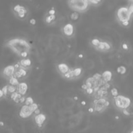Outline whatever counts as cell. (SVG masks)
Returning a JSON list of instances; mask_svg holds the SVG:
<instances>
[{"instance_id": "6da1fadb", "label": "cell", "mask_w": 133, "mask_h": 133, "mask_svg": "<svg viewBox=\"0 0 133 133\" xmlns=\"http://www.w3.org/2000/svg\"><path fill=\"white\" fill-rule=\"evenodd\" d=\"M5 46L11 49L12 51L18 56L24 52L29 53L31 50L30 43L25 39L20 38H14L7 41Z\"/></svg>"}, {"instance_id": "7a4b0ae2", "label": "cell", "mask_w": 133, "mask_h": 133, "mask_svg": "<svg viewBox=\"0 0 133 133\" xmlns=\"http://www.w3.org/2000/svg\"><path fill=\"white\" fill-rule=\"evenodd\" d=\"M90 5L88 0H68V5L73 11L84 12L88 10Z\"/></svg>"}, {"instance_id": "3957f363", "label": "cell", "mask_w": 133, "mask_h": 133, "mask_svg": "<svg viewBox=\"0 0 133 133\" xmlns=\"http://www.w3.org/2000/svg\"><path fill=\"white\" fill-rule=\"evenodd\" d=\"M114 101L116 107L121 110L128 108L131 105V100L130 98L121 95L115 97Z\"/></svg>"}, {"instance_id": "277c9868", "label": "cell", "mask_w": 133, "mask_h": 133, "mask_svg": "<svg viewBox=\"0 0 133 133\" xmlns=\"http://www.w3.org/2000/svg\"><path fill=\"white\" fill-rule=\"evenodd\" d=\"M116 16L120 23L125 21H130L132 15L129 12L128 7H120L117 9Z\"/></svg>"}, {"instance_id": "5b68a950", "label": "cell", "mask_w": 133, "mask_h": 133, "mask_svg": "<svg viewBox=\"0 0 133 133\" xmlns=\"http://www.w3.org/2000/svg\"><path fill=\"white\" fill-rule=\"evenodd\" d=\"M13 11L19 18H24L26 16V14L27 12V11L24 7V6L20 5H16L13 7Z\"/></svg>"}, {"instance_id": "8992f818", "label": "cell", "mask_w": 133, "mask_h": 133, "mask_svg": "<svg viewBox=\"0 0 133 133\" xmlns=\"http://www.w3.org/2000/svg\"><path fill=\"white\" fill-rule=\"evenodd\" d=\"M33 114V112H31L30 108H29V106L25 104L21 107V109H20V112H19V116L21 118L25 119L30 117Z\"/></svg>"}, {"instance_id": "52a82bcc", "label": "cell", "mask_w": 133, "mask_h": 133, "mask_svg": "<svg viewBox=\"0 0 133 133\" xmlns=\"http://www.w3.org/2000/svg\"><path fill=\"white\" fill-rule=\"evenodd\" d=\"M16 68L14 65H9L4 68L3 70V75L7 79H9L12 76L14 75Z\"/></svg>"}, {"instance_id": "ba28073f", "label": "cell", "mask_w": 133, "mask_h": 133, "mask_svg": "<svg viewBox=\"0 0 133 133\" xmlns=\"http://www.w3.org/2000/svg\"><path fill=\"white\" fill-rule=\"evenodd\" d=\"M74 31H75V29H74L73 25L71 24H66L62 28L64 34L68 37L71 36L73 34Z\"/></svg>"}, {"instance_id": "9c48e42d", "label": "cell", "mask_w": 133, "mask_h": 133, "mask_svg": "<svg viewBox=\"0 0 133 133\" xmlns=\"http://www.w3.org/2000/svg\"><path fill=\"white\" fill-rule=\"evenodd\" d=\"M27 90L28 85L27 83H24V82L20 83L17 86V91L22 95H25L26 94Z\"/></svg>"}, {"instance_id": "30bf717a", "label": "cell", "mask_w": 133, "mask_h": 133, "mask_svg": "<svg viewBox=\"0 0 133 133\" xmlns=\"http://www.w3.org/2000/svg\"><path fill=\"white\" fill-rule=\"evenodd\" d=\"M46 120V116L45 114L40 113L38 115H35L34 121L37 125H43Z\"/></svg>"}, {"instance_id": "8fae6325", "label": "cell", "mask_w": 133, "mask_h": 133, "mask_svg": "<svg viewBox=\"0 0 133 133\" xmlns=\"http://www.w3.org/2000/svg\"><path fill=\"white\" fill-rule=\"evenodd\" d=\"M57 69H58V71H59L62 75L65 74L70 70V68L68 67V66L66 64H64V63H62V64H58V66H57Z\"/></svg>"}, {"instance_id": "7c38bea8", "label": "cell", "mask_w": 133, "mask_h": 133, "mask_svg": "<svg viewBox=\"0 0 133 133\" xmlns=\"http://www.w3.org/2000/svg\"><path fill=\"white\" fill-rule=\"evenodd\" d=\"M96 48L98 50H110L111 48L110 45L107 42H101Z\"/></svg>"}, {"instance_id": "4fadbf2b", "label": "cell", "mask_w": 133, "mask_h": 133, "mask_svg": "<svg viewBox=\"0 0 133 133\" xmlns=\"http://www.w3.org/2000/svg\"><path fill=\"white\" fill-rule=\"evenodd\" d=\"M23 95L21 94L18 92V91H16L15 92L12 93L10 95V98L16 103H20V99L22 97Z\"/></svg>"}, {"instance_id": "5bb4252c", "label": "cell", "mask_w": 133, "mask_h": 133, "mask_svg": "<svg viewBox=\"0 0 133 133\" xmlns=\"http://www.w3.org/2000/svg\"><path fill=\"white\" fill-rule=\"evenodd\" d=\"M112 77V73L110 71H105L104 72L102 73V79L106 82V83H108L110 81Z\"/></svg>"}, {"instance_id": "9a60e30c", "label": "cell", "mask_w": 133, "mask_h": 133, "mask_svg": "<svg viewBox=\"0 0 133 133\" xmlns=\"http://www.w3.org/2000/svg\"><path fill=\"white\" fill-rule=\"evenodd\" d=\"M18 63L20 64V66L21 68H24L25 69L26 68L29 67V66H30L31 65V61L30 59H28V58H24Z\"/></svg>"}, {"instance_id": "2e32d148", "label": "cell", "mask_w": 133, "mask_h": 133, "mask_svg": "<svg viewBox=\"0 0 133 133\" xmlns=\"http://www.w3.org/2000/svg\"><path fill=\"white\" fill-rule=\"evenodd\" d=\"M9 82L10 84H12V85H14V86H17L19 84V83H20L17 77H16L15 76H14V75L9 79Z\"/></svg>"}, {"instance_id": "e0dca14e", "label": "cell", "mask_w": 133, "mask_h": 133, "mask_svg": "<svg viewBox=\"0 0 133 133\" xmlns=\"http://www.w3.org/2000/svg\"><path fill=\"white\" fill-rule=\"evenodd\" d=\"M7 89H8V96L9 95H11V94L15 92L16 91H17V86H16L12 85V84H9L7 85Z\"/></svg>"}, {"instance_id": "ac0fdd59", "label": "cell", "mask_w": 133, "mask_h": 133, "mask_svg": "<svg viewBox=\"0 0 133 133\" xmlns=\"http://www.w3.org/2000/svg\"><path fill=\"white\" fill-rule=\"evenodd\" d=\"M56 18L55 14H49V16H47L46 18V21L47 24H50L52 21H55Z\"/></svg>"}, {"instance_id": "d6986e66", "label": "cell", "mask_w": 133, "mask_h": 133, "mask_svg": "<svg viewBox=\"0 0 133 133\" xmlns=\"http://www.w3.org/2000/svg\"><path fill=\"white\" fill-rule=\"evenodd\" d=\"M117 72L118 73L121 74V75H125L127 72L126 67H125V66H119L117 68Z\"/></svg>"}, {"instance_id": "ffe728a7", "label": "cell", "mask_w": 133, "mask_h": 133, "mask_svg": "<svg viewBox=\"0 0 133 133\" xmlns=\"http://www.w3.org/2000/svg\"><path fill=\"white\" fill-rule=\"evenodd\" d=\"M63 76H64V77L66 78V79H72L73 77H75L74 76L73 72V70H70L67 73H66L65 74H64Z\"/></svg>"}, {"instance_id": "44dd1931", "label": "cell", "mask_w": 133, "mask_h": 133, "mask_svg": "<svg viewBox=\"0 0 133 133\" xmlns=\"http://www.w3.org/2000/svg\"><path fill=\"white\" fill-rule=\"evenodd\" d=\"M130 107H128V108H124V109L122 110L123 113L124 114V115H125V116H130L133 114L132 110H130Z\"/></svg>"}, {"instance_id": "7402d4cb", "label": "cell", "mask_w": 133, "mask_h": 133, "mask_svg": "<svg viewBox=\"0 0 133 133\" xmlns=\"http://www.w3.org/2000/svg\"><path fill=\"white\" fill-rule=\"evenodd\" d=\"M73 72L74 76L78 77L79 75H81L82 73V69L80 68H77L73 70Z\"/></svg>"}, {"instance_id": "603a6c76", "label": "cell", "mask_w": 133, "mask_h": 133, "mask_svg": "<svg viewBox=\"0 0 133 133\" xmlns=\"http://www.w3.org/2000/svg\"><path fill=\"white\" fill-rule=\"evenodd\" d=\"M79 13H78L77 12H75V11H74V12H73V13H71V14H70V18L72 20H74V21L77 20L78 19H79Z\"/></svg>"}, {"instance_id": "cb8c5ba5", "label": "cell", "mask_w": 133, "mask_h": 133, "mask_svg": "<svg viewBox=\"0 0 133 133\" xmlns=\"http://www.w3.org/2000/svg\"><path fill=\"white\" fill-rule=\"evenodd\" d=\"M33 103H34V100H33V98L31 97H27V98H26V99H25V101L24 103L27 105H30L33 104Z\"/></svg>"}, {"instance_id": "d4e9b609", "label": "cell", "mask_w": 133, "mask_h": 133, "mask_svg": "<svg viewBox=\"0 0 133 133\" xmlns=\"http://www.w3.org/2000/svg\"><path fill=\"white\" fill-rule=\"evenodd\" d=\"M29 108H30L31 111L33 112V113H34V110L38 108V104H37V103H33V104L30 105H29Z\"/></svg>"}, {"instance_id": "484cf974", "label": "cell", "mask_w": 133, "mask_h": 133, "mask_svg": "<svg viewBox=\"0 0 133 133\" xmlns=\"http://www.w3.org/2000/svg\"><path fill=\"white\" fill-rule=\"evenodd\" d=\"M100 42L101 41L99 40V39H98V38H94V39L92 40V44L95 48H97V47L99 46Z\"/></svg>"}, {"instance_id": "4316f807", "label": "cell", "mask_w": 133, "mask_h": 133, "mask_svg": "<svg viewBox=\"0 0 133 133\" xmlns=\"http://www.w3.org/2000/svg\"><path fill=\"white\" fill-rule=\"evenodd\" d=\"M110 92H111V94H112V96L114 97V98H115V97L117 96V95H119V93H118V90H117V89L116 88H112V90H110Z\"/></svg>"}, {"instance_id": "83f0119b", "label": "cell", "mask_w": 133, "mask_h": 133, "mask_svg": "<svg viewBox=\"0 0 133 133\" xmlns=\"http://www.w3.org/2000/svg\"><path fill=\"white\" fill-rule=\"evenodd\" d=\"M2 90H3V94H4V96L8 97L9 94H8V89H7V85L3 86V88H2Z\"/></svg>"}, {"instance_id": "f1b7e54d", "label": "cell", "mask_w": 133, "mask_h": 133, "mask_svg": "<svg viewBox=\"0 0 133 133\" xmlns=\"http://www.w3.org/2000/svg\"><path fill=\"white\" fill-rule=\"evenodd\" d=\"M93 77H94V79H95V80H100V79H102V74L95 73L93 75Z\"/></svg>"}, {"instance_id": "f546056e", "label": "cell", "mask_w": 133, "mask_h": 133, "mask_svg": "<svg viewBox=\"0 0 133 133\" xmlns=\"http://www.w3.org/2000/svg\"><path fill=\"white\" fill-rule=\"evenodd\" d=\"M86 93L88 94L91 95V94H92L94 92V88H92V87H88L86 90Z\"/></svg>"}, {"instance_id": "4dcf8cb0", "label": "cell", "mask_w": 133, "mask_h": 133, "mask_svg": "<svg viewBox=\"0 0 133 133\" xmlns=\"http://www.w3.org/2000/svg\"><path fill=\"white\" fill-rule=\"evenodd\" d=\"M88 1H89L90 3H91V4L95 5H98L99 3H100L102 0H88Z\"/></svg>"}, {"instance_id": "1f68e13d", "label": "cell", "mask_w": 133, "mask_h": 133, "mask_svg": "<svg viewBox=\"0 0 133 133\" xmlns=\"http://www.w3.org/2000/svg\"><path fill=\"white\" fill-rule=\"evenodd\" d=\"M121 25L124 27H127L129 26V24H130V21H123V22L121 23Z\"/></svg>"}, {"instance_id": "d6a6232c", "label": "cell", "mask_w": 133, "mask_h": 133, "mask_svg": "<svg viewBox=\"0 0 133 133\" xmlns=\"http://www.w3.org/2000/svg\"><path fill=\"white\" fill-rule=\"evenodd\" d=\"M128 9H129V12H130V14H131L132 15H133V3H131V4L129 5V7H128Z\"/></svg>"}, {"instance_id": "836d02e7", "label": "cell", "mask_w": 133, "mask_h": 133, "mask_svg": "<svg viewBox=\"0 0 133 133\" xmlns=\"http://www.w3.org/2000/svg\"><path fill=\"white\" fill-rule=\"evenodd\" d=\"M55 13H56V11L54 9H50L49 11H48V14H55Z\"/></svg>"}, {"instance_id": "e575fe53", "label": "cell", "mask_w": 133, "mask_h": 133, "mask_svg": "<svg viewBox=\"0 0 133 133\" xmlns=\"http://www.w3.org/2000/svg\"><path fill=\"white\" fill-rule=\"evenodd\" d=\"M29 23H30V24H31V25H34L36 24V21L35 19L32 18V19H31L30 20H29Z\"/></svg>"}, {"instance_id": "d590c367", "label": "cell", "mask_w": 133, "mask_h": 133, "mask_svg": "<svg viewBox=\"0 0 133 133\" xmlns=\"http://www.w3.org/2000/svg\"><path fill=\"white\" fill-rule=\"evenodd\" d=\"M25 99H26V98H25L24 95H23L21 98L20 99V103H25Z\"/></svg>"}, {"instance_id": "8d00e7d4", "label": "cell", "mask_w": 133, "mask_h": 133, "mask_svg": "<svg viewBox=\"0 0 133 133\" xmlns=\"http://www.w3.org/2000/svg\"><path fill=\"white\" fill-rule=\"evenodd\" d=\"M122 48L123 49H124V50H127V49H129V47H128V45L127 44V43H123L122 44Z\"/></svg>"}, {"instance_id": "74e56055", "label": "cell", "mask_w": 133, "mask_h": 133, "mask_svg": "<svg viewBox=\"0 0 133 133\" xmlns=\"http://www.w3.org/2000/svg\"><path fill=\"white\" fill-rule=\"evenodd\" d=\"M40 113H41V111H40V109L39 108H38L37 109H36L34 112V114L35 115H38Z\"/></svg>"}, {"instance_id": "f35d334b", "label": "cell", "mask_w": 133, "mask_h": 133, "mask_svg": "<svg viewBox=\"0 0 133 133\" xmlns=\"http://www.w3.org/2000/svg\"><path fill=\"white\" fill-rule=\"evenodd\" d=\"M88 88V87L87 86V85H86V84H85V83H84V84H83V85L81 86V88H82V89H83V90H86Z\"/></svg>"}, {"instance_id": "ab89813d", "label": "cell", "mask_w": 133, "mask_h": 133, "mask_svg": "<svg viewBox=\"0 0 133 133\" xmlns=\"http://www.w3.org/2000/svg\"><path fill=\"white\" fill-rule=\"evenodd\" d=\"M88 112H90V113H93V112L95 111V110H94V108H93V107H90V108H88Z\"/></svg>"}, {"instance_id": "60d3db41", "label": "cell", "mask_w": 133, "mask_h": 133, "mask_svg": "<svg viewBox=\"0 0 133 133\" xmlns=\"http://www.w3.org/2000/svg\"><path fill=\"white\" fill-rule=\"evenodd\" d=\"M4 96V94L3 92V90L2 89H0V99H2V98H3Z\"/></svg>"}, {"instance_id": "b9f144b4", "label": "cell", "mask_w": 133, "mask_h": 133, "mask_svg": "<svg viewBox=\"0 0 133 133\" xmlns=\"http://www.w3.org/2000/svg\"><path fill=\"white\" fill-rule=\"evenodd\" d=\"M110 105V102L108 101H107L105 102V107H108Z\"/></svg>"}, {"instance_id": "7bdbcfd3", "label": "cell", "mask_w": 133, "mask_h": 133, "mask_svg": "<svg viewBox=\"0 0 133 133\" xmlns=\"http://www.w3.org/2000/svg\"><path fill=\"white\" fill-rule=\"evenodd\" d=\"M80 104H81L83 106H85L86 105V103L85 101H82L80 102Z\"/></svg>"}, {"instance_id": "ee69618b", "label": "cell", "mask_w": 133, "mask_h": 133, "mask_svg": "<svg viewBox=\"0 0 133 133\" xmlns=\"http://www.w3.org/2000/svg\"><path fill=\"white\" fill-rule=\"evenodd\" d=\"M78 57H79V58H83V54H79V55H78Z\"/></svg>"}, {"instance_id": "f6af8a7d", "label": "cell", "mask_w": 133, "mask_h": 133, "mask_svg": "<svg viewBox=\"0 0 133 133\" xmlns=\"http://www.w3.org/2000/svg\"><path fill=\"white\" fill-rule=\"evenodd\" d=\"M78 99H79V98H78V97H77V96H75V97H73V100L74 101H78Z\"/></svg>"}, {"instance_id": "bcb514c9", "label": "cell", "mask_w": 133, "mask_h": 133, "mask_svg": "<svg viewBox=\"0 0 133 133\" xmlns=\"http://www.w3.org/2000/svg\"><path fill=\"white\" fill-rule=\"evenodd\" d=\"M0 126H4V123L2 122V121H0Z\"/></svg>"}, {"instance_id": "7dc6e473", "label": "cell", "mask_w": 133, "mask_h": 133, "mask_svg": "<svg viewBox=\"0 0 133 133\" xmlns=\"http://www.w3.org/2000/svg\"><path fill=\"white\" fill-rule=\"evenodd\" d=\"M119 118H120V117H119L118 116H115V119H116V120H119Z\"/></svg>"}, {"instance_id": "c3c4849f", "label": "cell", "mask_w": 133, "mask_h": 133, "mask_svg": "<svg viewBox=\"0 0 133 133\" xmlns=\"http://www.w3.org/2000/svg\"><path fill=\"white\" fill-rule=\"evenodd\" d=\"M38 125V127H42V125Z\"/></svg>"}, {"instance_id": "681fc988", "label": "cell", "mask_w": 133, "mask_h": 133, "mask_svg": "<svg viewBox=\"0 0 133 133\" xmlns=\"http://www.w3.org/2000/svg\"><path fill=\"white\" fill-rule=\"evenodd\" d=\"M130 132H131V133H133V130H132V131H130Z\"/></svg>"}, {"instance_id": "f907efd6", "label": "cell", "mask_w": 133, "mask_h": 133, "mask_svg": "<svg viewBox=\"0 0 133 133\" xmlns=\"http://www.w3.org/2000/svg\"><path fill=\"white\" fill-rule=\"evenodd\" d=\"M130 1H131V2H133V0H130Z\"/></svg>"}]
</instances>
